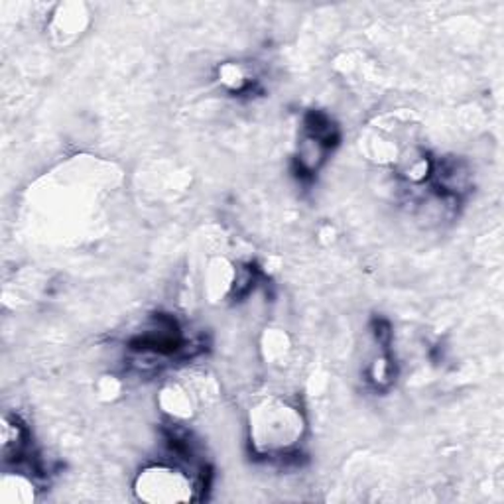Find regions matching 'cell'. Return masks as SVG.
Here are the masks:
<instances>
[{"label":"cell","instance_id":"8","mask_svg":"<svg viewBox=\"0 0 504 504\" xmlns=\"http://www.w3.org/2000/svg\"><path fill=\"white\" fill-rule=\"evenodd\" d=\"M329 149L331 144H327L325 140L312 137V134H305L298 146V164L303 174H315L325 162Z\"/></svg>","mask_w":504,"mask_h":504},{"label":"cell","instance_id":"11","mask_svg":"<svg viewBox=\"0 0 504 504\" xmlns=\"http://www.w3.org/2000/svg\"><path fill=\"white\" fill-rule=\"evenodd\" d=\"M368 376L376 386H388L395 378V366H392L388 356H376L371 368H368Z\"/></svg>","mask_w":504,"mask_h":504},{"label":"cell","instance_id":"2","mask_svg":"<svg viewBox=\"0 0 504 504\" xmlns=\"http://www.w3.org/2000/svg\"><path fill=\"white\" fill-rule=\"evenodd\" d=\"M195 481L190 473L174 465H149L134 481V493L150 504H178L193 499Z\"/></svg>","mask_w":504,"mask_h":504},{"label":"cell","instance_id":"1","mask_svg":"<svg viewBox=\"0 0 504 504\" xmlns=\"http://www.w3.org/2000/svg\"><path fill=\"white\" fill-rule=\"evenodd\" d=\"M251 444L258 455L276 458L296 447L305 432V420L296 406L282 398H264L251 408Z\"/></svg>","mask_w":504,"mask_h":504},{"label":"cell","instance_id":"7","mask_svg":"<svg viewBox=\"0 0 504 504\" xmlns=\"http://www.w3.org/2000/svg\"><path fill=\"white\" fill-rule=\"evenodd\" d=\"M36 500V485L22 473H5L0 478V502L30 504Z\"/></svg>","mask_w":504,"mask_h":504},{"label":"cell","instance_id":"4","mask_svg":"<svg viewBox=\"0 0 504 504\" xmlns=\"http://www.w3.org/2000/svg\"><path fill=\"white\" fill-rule=\"evenodd\" d=\"M239 266L232 264L229 258L217 256L207 264L205 270V293L211 302H221L235 292V282Z\"/></svg>","mask_w":504,"mask_h":504},{"label":"cell","instance_id":"10","mask_svg":"<svg viewBox=\"0 0 504 504\" xmlns=\"http://www.w3.org/2000/svg\"><path fill=\"white\" fill-rule=\"evenodd\" d=\"M219 81L229 91H244L252 83V77L244 66L225 64L219 69Z\"/></svg>","mask_w":504,"mask_h":504},{"label":"cell","instance_id":"12","mask_svg":"<svg viewBox=\"0 0 504 504\" xmlns=\"http://www.w3.org/2000/svg\"><path fill=\"white\" fill-rule=\"evenodd\" d=\"M120 392V385L117 383V380L113 376H105L101 383H99V395L103 398H115Z\"/></svg>","mask_w":504,"mask_h":504},{"label":"cell","instance_id":"5","mask_svg":"<svg viewBox=\"0 0 504 504\" xmlns=\"http://www.w3.org/2000/svg\"><path fill=\"white\" fill-rule=\"evenodd\" d=\"M159 408L174 420H190L198 408V395L190 383H170L159 392Z\"/></svg>","mask_w":504,"mask_h":504},{"label":"cell","instance_id":"9","mask_svg":"<svg viewBox=\"0 0 504 504\" xmlns=\"http://www.w3.org/2000/svg\"><path fill=\"white\" fill-rule=\"evenodd\" d=\"M292 351L290 337L280 329H270L262 337V353L266 361L274 365H284L288 361V355Z\"/></svg>","mask_w":504,"mask_h":504},{"label":"cell","instance_id":"3","mask_svg":"<svg viewBox=\"0 0 504 504\" xmlns=\"http://www.w3.org/2000/svg\"><path fill=\"white\" fill-rule=\"evenodd\" d=\"M89 26V12L85 5H59L52 15L47 32L56 46H69L79 40Z\"/></svg>","mask_w":504,"mask_h":504},{"label":"cell","instance_id":"6","mask_svg":"<svg viewBox=\"0 0 504 504\" xmlns=\"http://www.w3.org/2000/svg\"><path fill=\"white\" fill-rule=\"evenodd\" d=\"M28 447V429L16 414H5L0 424V451L5 461L20 459Z\"/></svg>","mask_w":504,"mask_h":504}]
</instances>
